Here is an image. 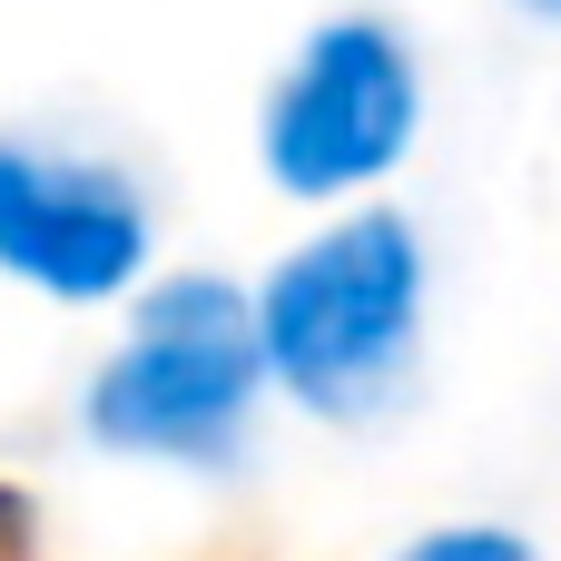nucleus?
Wrapping results in <instances>:
<instances>
[{
	"mask_svg": "<svg viewBox=\"0 0 561 561\" xmlns=\"http://www.w3.org/2000/svg\"><path fill=\"white\" fill-rule=\"evenodd\" d=\"M414 335H424V247L394 207L335 217L256 286L266 375L335 424H365L404 394Z\"/></svg>",
	"mask_w": 561,
	"mask_h": 561,
	"instance_id": "1",
	"label": "nucleus"
},
{
	"mask_svg": "<svg viewBox=\"0 0 561 561\" xmlns=\"http://www.w3.org/2000/svg\"><path fill=\"white\" fill-rule=\"evenodd\" d=\"M266 345H256V296L217 276H168L148 286L128 345L89 385V434L108 454H168V463H227L247 444V414L266 394Z\"/></svg>",
	"mask_w": 561,
	"mask_h": 561,
	"instance_id": "2",
	"label": "nucleus"
},
{
	"mask_svg": "<svg viewBox=\"0 0 561 561\" xmlns=\"http://www.w3.org/2000/svg\"><path fill=\"white\" fill-rule=\"evenodd\" d=\"M414 128H424L414 39L394 20H375V10H345L266 89L256 158H266V178L286 197H355L414 148Z\"/></svg>",
	"mask_w": 561,
	"mask_h": 561,
	"instance_id": "3",
	"label": "nucleus"
},
{
	"mask_svg": "<svg viewBox=\"0 0 561 561\" xmlns=\"http://www.w3.org/2000/svg\"><path fill=\"white\" fill-rule=\"evenodd\" d=\"M0 266L59 306H99L148 266V197L128 168L0 138Z\"/></svg>",
	"mask_w": 561,
	"mask_h": 561,
	"instance_id": "4",
	"label": "nucleus"
},
{
	"mask_svg": "<svg viewBox=\"0 0 561 561\" xmlns=\"http://www.w3.org/2000/svg\"><path fill=\"white\" fill-rule=\"evenodd\" d=\"M394 561H542L523 533H503V523H444V533H424V542H404Z\"/></svg>",
	"mask_w": 561,
	"mask_h": 561,
	"instance_id": "5",
	"label": "nucleus"
},
{
	"mask_svg": "<svg viewBox=\"0 0 561 561\" xmlns=\"http://www.w3.org/2000/svg\"><path fill=\"white\" fill-rule=\"evenodd\" d=\"M523 10H533V20H552V30H561V0H523Z\"/></svg>",
	"mask_w": 561,
	"mask_h": 561,
	"instance_id": "6",
	"label": "nucleus"
}]
</instances>
